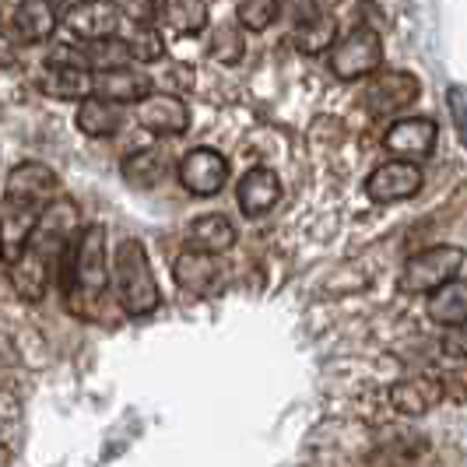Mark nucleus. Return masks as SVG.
<instances>
[{"instance_id": "f03ea898", "label": "nucleus", "mask_w": 467, "mask_h": 467, "mask_svg": "<svg viewBox=\"0 0 467 467\" xmlns=\"http://www.w3.org/2000/svg\"><path fill=\"white\" fill-rule=\"evenodd\" d=\"M109 285V264H106V225H88L74 235L67 254V275H64V292L70 299V309L78 313L81 299L92 303Z\"/></svg>"}, {"instance_id": "b1692460", "label": "nucleus", "mask_w": 467, "mask_h": 467, "mask_svg": "<svg viewBox=\"0 0 467 467\" xmlns=\"http://www.w3.org/2000/svg\"><path fill=\"white\" fill-rule=\"evenodd\" d=\"M334 39H337V22L324 15V11H317L313 18H306L292 28V43L303 49V53H324V49L334 47Z\"/></svg>"}, {"instance_id": "bb28decb", "label": "nucleus", "mask_w": 467, "mask_h": 467, "mask_svg": "<svg viewBox=\"0 0 467 467\" xmlns=\"http://www.w3.org/2000/svg\"><path fill=\"white\" fill-rule=\"evenodd\" d=\"M281 0H243L239 4V25L250 32H264L267 25L278 22Z\"/></svg>"}, {"instance_id": "6e6552de", "label": "nucleus", "mask_w": 467, "mask_h": 467, "mask_svg": "<svg viewBox=\"0 0 467 467\" xmlns=\"http://www.w3.org/2000/svg\"><path fill=\"white\" fill-rule=\"evenodd\" d=\"M172 278L176 285L190 292V296H214L218 288H222V281H225V267H222V260L218 254H208V250H183L176 264H172Z\"/></svg>"}, {"instance_id": "423d86ee", "label": "nucleus", "mask_w": 467, "mask_h": 467, "mask_svg": "<svg viewBox=\"0 0 467 467\" xmlns=\"http://www.w3.org/2000/svg\"><path fill=\"white\" fill-rule=\"evenodd\" d=\"M176 176H180L183 190L193 193V197H214L229 183V162L214 148H193L180 159Z\"/></svg>"}, {"instance_id": "a211bd4d", "label": "nucleus", "mask_w": 467, "mask_h": 467, "mask_svg": "<svg viewBox=\"0 0 467 467\" xmlns=\"http://www.w3.org/2000/svg\"><path fill=\"white\" fill-rule=\"evenodd\" d=\"M39 88L53 99L81 102L92 95V74L88 67H74V64H49V70L39 78Z\"/></svg>"}, {"instance_id": "412c9836", "label": "nucleus", "mask_w": 467, "mask_h": 467, "mask_svg": "<svg viewBox=\"0 0 467 467\" xmlns=\"http://www.w3.org/2000/svg\"><path fill=\"white\" fill-rule=\"evenodd\" d=\"M127 187L134 190H151L159 180L165 176V151L159 148H140V151H130L123 165H119Z\"/></svg>"}, {"instance_id": "aec40b11", "label": "nucleus", "mask_w": 467, "mask_h": 467, "mask_svg": "<svg viewBox=\"0 0 467 467\" xmlns=\"http://www.w3.org/2000/svg\"><path fill=\"white\" fill-rule=\"evenodd\" d=\"M190 246L193 250H208V254H225L235 246V225L225 214H201L190 225Z\"/></svg>"}, {"instance_id": "cd10ccee", "label": "nucleus", "mask_w": 467, "mask_h": 467, "mask_svg": "<svg viewBox=\"0 0 467 467\" xmlns=\"http://www.w3.org/2000/svg\"><path fill=\"white\" fill-rule=\"evenodd\" d=\"M446 106H450V117H453V127H457V138H461V144L467 148V88L464 85H450Z\"/></svg>"}, {"instance_id": "2f4dec72", "label": "nucleus", "mask_w": 467, "mask_h": 467, "mask_svg": "<svg viewBox=\"0 0 467 467\" xmlns=\"http://www.w3.org/2000/svg\"><path fill=\"white\" fill-rule=\"evenodd\" d=\"M330 4H334V0H330Z\"/></svg>"}, {"instance_id": "39448f33", "label": "nucleus", "mask_w": 467, "mask_h": 467, "mask_svg": "<svg viewBox=\"0 0 467 467\" xmlns=\"http://www.w3.org/2000/svg\"><path fill=\"white\" fill-rule=\"evenodd\" d=\"M383 64V39L373 25H358L351 28L345 39H334L330 47V70L341 81H355V78H369Z\"/></svg>"}, {"instance_id": "dca6fc26", "label": "nucleus", "mask_w": 467, "mask_h": 467, "mask_svg": "<svg viewBox=\"0 0 467 467\" xmlns=\"http://www.w3.org/2000/svg\"><path fill=\"white\" fill-rule=\"evenodd\" d=\"M148 92H151V78H144L138 70L106 67L92 74V95L106 102H140Z\"/></svg>"}, {"instance_id": "4be33fe9", "label": "nucleus", "mask_w": 467, "mask_h": 467, "mask_svg": "<svg viewBox=\"0 0 467 467\" xmlns=\"http://www.w3.org/2000/svg\"><path fill=\"white\" fill-rule=\"evenodd\" d=\"M429 317L436 320V324H457V320H464L467 317V278H450L446 285H440L436 292H432V303H429Z\"/></svg>"}, {"instance_id": "393cba45", "label": "nucleus", "mask_w": 467, "mask_h": 467, "mask_svg": "<svg viewBox=\"0 0 467 467\" xmlns=\"http://www.w3.org/2000/svg\"><path fill=\"white\" fill-rule=\"evenodd\" d=\"M243 49H246V43H243V32H239L235 22H222L211 32V57L218 64H229V67L239 64L243 60Z\"/></svg>"}, {"instance_id": "9b49d317", "label": "nucleus", "mask_w": 467, "mask_h": 467, "mask_svg": "<svg viewBox=\"0 0 467 467\" xmlns=\"http://www.w3.org/2000/svg\"><path fill=\"white\" fill-rule=\"evenodd\" d=\"M421 183H425V176L415 162H387L366 180V190L376 204H398V201L415 197Z\"/></svg>"}, {"instance_id": "1a4fd4ad", "label": "nucleus", "mask_w": 467, "mask_h": 467, "mask_svg": "<svg viewBox=\"0 0 467 467\" xmlns=\"http://www.w3.org/2000/svg\"><path fill=\"white\" fill-rule=\"evenodd\" d=\"M64 22L85 43H92V39H113L119 32V22H123V11H119L113 0H81V4H70Z\"/></svg>"}, {"instance_id": "2eb2a0df", "label": "nucleus", "mask_w": 467, "mask_h": 467, "mask_svg": "<svg viewBox=\"0 0 467 467\" xmlns=\"http://www.w3.org/2000/svg\"><path fill=\"white\" fill-rule=\"evenodd\" d=\"M7 271H11L7 278H11V288L18 292V299H25V303H43L49 281H53V267H49L47 260L25 246L22 257L15 260V264H7Z\"/></svg>"}, {"instance_id": "ddd939ff", "label": "nucleus", "mask_w": 467, "mask_h": 467, "mask_svg": "<svg viewBox=\"0 0 467 467\" xmlns=\"http://www.w3.org/2000/svg\"><path fill=\"white\" fill-rule=\"evenodd\" d=\"M67 15V0H22L15 11V32L22 43H47Z\"/></svg>"}, {"instance_id": "9d476101", "label": "nucleus", "mask_w": 467, "mask_h": 467, "mask_svg": "<svg viewBox=\"0 0 467 467\" xmlns=\"http://www.w3.org/2000/svg\"><path fill=\"white\" fill-rule=\"evenodd\" d=\"M436 138H440L436 119L408 117V119H398V123L383 134V148H387L390 155H400V159H429V155L436 151Z\"/></svg>"}, {"instance_id": "0eeeda50", "label": "nucleus", "mask_w": 467, "mask_h": 467, "mask_svg": "<svg viewBox=\"0 0 467 467\" xmlns=\"http://www.w3.org/2000/svg\"><path fill=\"white\" fill-rule=\"evenodd\" d=\"M419 99V78L415 74H400V70H390V74H376L373 81L366 85L362 92V106L373 113V117H394L404 106H411Z\"/></svg>"}, {"instance_id": "7ed1b4c3", "label": "nucleus", "mask_w": 467, "mask_h": 467, "mask_svg": "<svg viewBox=\"0 0 467 467\" xmlns=\"http://www.w3.org/2000/svg\"><path fill=\"white\" fill-rule=\"evenodd\" d=\"M113 285H117V303L130 317H148L155 313L162 296L159 281L151 275V260L144 254L138 239H123L113 257Z\"/></svg>"}, {"instance_id": "7c9ffc66", "label": "nucleus", "mask_w": 467, "mask_h": 467, "mask_svg": "<svg viewBox=\"0 0 467 467\" xmlns=\"http://www.w3.org/2000/svg\"><path fill=\"white\" fill-rule=\"evenodd\" d=\"M18 64V49H15V39L7 32H0V67H15Z\"/></svg>"}, {"instance_id": "a878e982", "label": "nucleus", "mask_w": 467, "mask_h": 467, "mask_svg": "<svg viewBox=\"0 0 467 467\" xmlns=\"http://www.w3.org/2000/svg\"><path fill=\"white\" fill-rule=\"evenodd\" d=\"M127 49H130V60H140V64H155L162 60L165 43H162V32L155 25H138L127 39Z\"/></svg>"}, {"instance_id": "4468645a", "label": "nucleus", "mask_w": 467, "mask_h": 467, "mask_svg": "<svg viewBox=\"0 0 467 467\" xmlns=\"http://www.w3.org/2000/svg\"><path fill=\"white\" fill-rule=\"evenodd\" d=\"M235 201H239V211H243L246 218H260V214H267V211L281 201L278 172H275V169H264V165H254V169L239 180V187H235Z\"/></svg>"}, {"instance_id": "5701e85b", "label": "nucleus", "mask_w": 467, "mask_h": 467, "mask_svg": "<svg viewBox=\"0 0 467 467\" xmlns=\"http://www.w3.org/2000/svg\"><path fill=\"white\" fill-rule=\"evenodd\" d=\"M159 18H162L176 36H197V32L208 25V4H204V0H165Z\"/></svg>"}, {"instance_id": "20e7f679", "label": "nucleus", "mask_w": 467, "mask_h": 467, "mask_svg": "<svg viewBox=\"0 0 467 467\" xmlns=\"http://www.w3.org/2000/svg\"><path fill=\"white\" fill-rule=\"evenodd\" d=\"M464 250L461 246H429L404 264L400 271V292L408 296H432L440 285L461 275L464 267Z\"/></svg>"}, {"instance_id": "c85d7f7f", "label": "nucleus", "mask_w": 467, "mask_h": 467, "mask_svg": "<svg viewBox=\"0 0 467 467\" xmlns=\"http://www.w3.org/2000/svg\"><path fill=\"white\" fill-rule=\"evenodd\" d=\"M440 348H443L446 358H467V317L457 320V324H450V330L440 341Z\"/></svg>"}, {"instance_id": "f3484780", "label": "nucleus", "mask_w": 467, "mask_h": 467, "mask_svg": "<svg viewBox=\"0 0 467 467\" xmlns=\"http://www.w3.org/2000/svg\"><path fill=\"white\" fill-rule=\"evenodd\" d=\"M443 400V387L440 379H425V376H415V379H400L390 387V404L398 415H411L419 419L429 408H436Z\"/></svg>"}, {"instance_id": "6ab92c4d", "label": "nucleus", "mask_w": 467, "mask_h": 467, "mask_svg": "<svg viewBox=\"0 0 467 467\" xmlns=\"http://www.w3.org/2000/svg\"><path fill=\"white\" fill-rule=\"evenodd\" d=\"M123 123L119 113V102H106L99 95L81 99V109H78V130L88 134V138H113Z\"/></svg>"}, {"instance_id": "f257e3e1", "label": "nucleus", "mask_w": 467, "mask_h": 467, "mask_svg": "<svg viewBox=\"0 0 467 467\" xmlns=\"http://www.w3.org/2000/svg\"><path fill=\"white\" fill-rule=\"evenodd\" d=\"M60 193V180L47 162H18L7 172L0 201V260L15 264L36 229L39 214Z\"/></svg>"}, {"instance_id": "f8f14e48", "label": "nucleus", "mask_w": 467, "mask_h": 467, "mask_svg": "<svg viewBox=\"0 0 467 467\" xmlns=\"http://www.w3.org/2000/svg\"><path fill=\"white\" fill-rule=\"evenodd\" d=\"M138 123L159 138H180L190 127V109L176 95H144L138 106Z\"/></svg>"}, {"instance_id": "c756f323", "label": "nucleus", "mask_w": 467, "mask_h": 467, "mask_svg": "<svg viewBox=\"0 0 467 467\" xmlns=\"http://www.w3.org/2000/svg\"><path fill=\"white\" fill-rule=\"evenodd\" d=\"M285 7H288V15H292V22L299 25L320 11V0H285Z\"/></svg>"}]
</instances>
